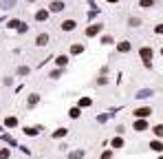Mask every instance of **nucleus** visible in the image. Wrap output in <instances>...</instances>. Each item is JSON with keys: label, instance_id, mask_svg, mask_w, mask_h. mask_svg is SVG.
<instances>
[{"label": "nucleus", "instance_id": "f257e3e1", "mask_svg": "<svg viewBox=\"0 0 163 159\" xmlns=\"http://www.w3.org/2000/svg\"><path fill=\"white\" fill-rule=\"evenodd\" d=\"M62 9H64V2H60V0L51 2V11H62Z\"/></svg>", "mask_w": 163, "mask_h": 159}, {"label": "nucleus", "instance_id": "f03ea898", "mask_svg": "<svg viewBox=\"0 0 163 159\" xmlns=\"http://www.w3.org/2000/svg\"><path fill=\"white\" fill-rule=\"evenodd\" d=\"M62 29H64V31H73V29H75V22H73V20H66L64 25H62Z\"/></svg>", "mask_w": 163, "mask_h": 159}, {"label": "nucleus", "instance_id": "7ed1b4c3", "mask_svg": "<svg viewBox=\"0 0 163 159\" xmlns=\"http://www.w3.org/2000/svg\"><path fill=\"white\" fill-rule=\"evenodd\" d=\"M35 42H38V47H44V44H46V42H49V38H46V33H42V36H38V40H35Z\"/></svg>", "mask_w": 163, "mask_h": 159}, {"label": "nucleus", "instance_id": "20e7f679", "mask_svg": "<svg viewBox=\"0 0 163 159\" xmlns=\"http://www.w3.org/2000/svg\"><path fill=\"white\" fill-rule=\"evenodd\" d=\"M134 115L137 117H145V115H150V108H139V111H134Z\"/></svg>", "mask_w": 163, "mask_h": 159}, {"label": "nucleus", "instance_id": "39448f33", "mask_svg": "<svg viewBox=\"0 0 163 159\" xmlns=\"http://www.w3.org/2000/svg\"><path fill=\"white\" fill-rule=\"evenodd\" d=\"M141 55H143L145 64H148V58H152V51H150V49H141Z\"/></svg>", "mask_w": 163, "mask_h": 159}, {"label": "nucleus", "instance_id": "423d86ee", "mask_svg": "<svg viewBox=\"0 0 163 159\" xmlns=\"http://www.w3.org/2000/svg\"><path fill=\"white\" fill-rule=\"evenodd\" d=\"M99 29H102V27H99V25H97V27L93 25V27H88V31H86V33H88V36H95V33H97Z\"/></svg>", "mask_w": 163, "mask_h": 159}, {"label": "nucleus", "instance_id": "0eeeda50", "mask_svg": "<svg viewBox=\"0 0 163 159\" xmlns=\"http://www.w3.org/2000/svg\"><path fill=\"white\" fill-rule=\"evenodd\" d=\"M66 62H69V58H66V55H60V58H58V64H60V66H64Z\"/></svg>", "mask_w": 163, "mask_h": 159}, {"label": "nucleus", "instance_id": "6e6552de", "mask_svg": "<svg viewBox=\"0 0 163 159\" xmlns=\"http://www.w3.org/2000/svg\"><path fill=\"white\" fill-rule=\"evenodd\" d=\"M46 16H49V11H40V13H38L35 18H38V20H44V18H46Z\"/></svg>", "mask_w": 163, "mask_h": 159}, {"label": "nucleus", "instance_id": "1a4fd4ad", "mask_svg": "<svg viewBox=\"0 0 163 159\" xmlns=\"http://www.w3.org/2000/svg\"><path fill=\"white\" fill-rule=\"evenodd\" d=\"M128 49H130V44H128V42H121L119 44V51H128Z\"/></svg>", "mask_w": 163, "mask_h": 159}, {"label": "nucleus", "instance_id": "9d476101", "mask_svg": "<svg viewBox=\"0 0 163 159\" xmlns=\"http://www.w3.org/2000/svg\"><path fill=\"white\" fill-rule=\"evenodd\" d=\"M64 135H66V130H64V128H60V130H55V137H64Z\"/></svg>", "mask_w": 163, "mask_h": 159}, {"label": "nucleus", "instance_id": "9b49d317", "mask_svg": "<svg viewBox=\"0 0 163 159\" xmlns=\"http://www.w3.org/2000/svg\"><path fill=\"white\" fill-rule=\"evenodd\" d=\"M80 51H82V47H80V44H73V49H71V53H80Z\"/></svg>", "mask_w": 163, "mask_h": 159}, {"label": "nucleus", "instance_id": "f8f14e48", "mask_svg": "<svg viewBox=\"0 0 163 159\" xmlns=\"http://www.w3.org/2000/svg\"><path fill=\"white\" fill-rule=\"evenodd\" d=\"M141 7H152V0H141Z\"/></svg>", "mask_w": 163, "mask_h": 159}, {"label": "nucleus", "instance_id": "ddd939ff", "mask_svg": "<svg viewBox=\"0 0 163 159\" xmlns=\"http://www.w3.org/2000/svg\"><path fill=\"white\" fill-rule=\"evenodd\" d=\"M71 117H73V119H75V117H80V111H77V108H73V111H71Z\"/></svg>", "mask_w": 163, "mask_h": 159}, {"label": "nucleus", "instance_id": "4468645a", "mask_svg": "<svg viewBox=\"0 0 163 159\" xmlns=\"http://www.w3.org/2000/svg\"><path fill=\"white\" fill-rule=\"evenodd\" d=\"M7 155H9V150H0V159H7Z\"/></svg>", "mask_w": 163, "mask_h": 159}, {"label": "nucleus", "instance_id": "2eb2a0df", "mask_svg": "<svg viewBox=\"0 0 163 159\" xmlns=\"http://www.w3.org/2000/svg\"><path fill=\"white\" fill-rule=\"evenodd\" d=\"M154 133H156V135H163V126H156V128H154Z\"/></svg>", "mask_w": 163, "mask_h": 159}, {"label": "nucleus", "instance_id": "dca6fc26", "mask_svg": "<svg viewBox=\"0 0 163 159\" xmlns=\"http://www.w3.org/2000/svg\"><path fill=\"white\" fill-rule=\"evenodd\" d=\"M156 33H163V25H159V27H156Z\"/></svg>", "mask_w": 163, "mask_h": 159}]
</instances>
